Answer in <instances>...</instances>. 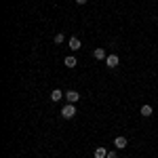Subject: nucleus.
<instances>
[{
  "mask_svg": "<svg viewBox=\"0 0 158 158\" xmlns=\"http://www.w3.org/2000/svg\"><path fill=\"white\" fill-rule=\"evenodd\" d=\"M68 44H70V49H72V51H80V40H78L76 36L70 38V42H68Z\"/></svg>",
  "mask_w": 158,
  "mask_h": 158,
  "instance_id": "obj_5",
  "label": "nucleus"
},
{
  "mask_svg": "<svg viewBox=\"0 0 158 158\" xmlns=\"http://www.w3.org/2000/svg\"><path fill=\"white\" fill-rule=\"evenodd\" d=\"M108 158H116V152H108Z\"/></svg>",
  "mask_w": 158,
  "mask_h": 158,
  "instance_id": "obj_12",
  "label": "nucleus"
},
{
  "mask_svg": "<svg viewBox=\"0 0 158 158\" xmlns=\"http://www.w3.org/2000/svg\"><path fill=\"white\" fill-rule=\"evenodd\" d=\"M61 97H63V93H61L59 89H55V91L51 93V101H61Z\"/></svg>",
  "mask_w": 158,
  "mask_h": 158,
  "instance_id": "obj_8",
  "label": "nucleus"
},
{
  "mask_svg": "<svg viewBox=\"0 0 158 158\" xmlns=\"http://www.w3.org/2000/svg\"><path fill=\"white\" fill-rule=\"evenodd\" d=\"M61 116L63 118H74L76 116V103H68V106H63V110H61Z\"/></svg>",
  "mask_w": 158,
  "mask_h": 158,
  "instance_id": "obj_1",
  "label": "nucleus"
},
{
  "mask_svg": "<svg viewBox=\"0 0 158 158\" xmlns=\"http://www.w3.org/2000/svg\"><path fill=\"white\" fill-rule=\"evenodd\" d=\"M55 42L61 44V42H63V34H57V36H55Z\"/></svg>",
  "mask_w": 158,
  "mask_h": 158,
  "instance_id": "obj_11",
  "label": "nucleus"
},
{
  "mask_svg": "<svg viewBox=\"0 0 158 158\" xmlns=\"http://www.w3.org/2000/svg\"><path fill=\"white\" fill-rule=\"evenodd\" d=\"M141 116H152V106H141Z\"/></svg>",
  "mask_w": 158,
  "mask_h": 158,
  "instance_id": "obj_10",
  "label": "nucleus"
},
{
  "mask_svg": "<svg viewBox=\"0 0 158 158\" xmlns=\"http://www.w3.org/2000/svg\"><path fill=\"white\" fill-rule=\"evenodd\" d=\"M93 156L95 158H108V150H106V148H97V150L93 152Z\"/></svg>",
  "mask_w": 158,
  "mask_h": 158,
  "instance_id": "obj_6",
  "label": "nucleus"
},
{
  "mask_svg": "<svg viewBox=\"0 0 158 158\" xmlns=\"http://www.w3.org/2000/svg\"><path fill=\"white\" fill-rule=\"evenodd\" d=\"M93 57L99 61V59H106L108 55H106V51H103V49H95V51H93Z\"/></svg>",
  "mask_w": 158,
  "mask_h": 158,
  "instance_id": "obj_7",
  "label": "nucleus"
},
{
  "mask_svg": "<svg viewBox=\"0 0 158 158\" xmlns=\"http://www.w3.org/2000/svg\"><path fill=\"white\" fill-rule=\"evenodd\" d=\"M65 99H68L70 103H78V101H80V95H78V91H68V93H65Z\"/></svg>",
  "mask_w": 158,
  "mask_h": 158,
  "instance_id": "obj_3",
  "label": "nucleus"
},
{
  "mask_svg": "<svg viewBox=\"0 0 158 158\" xmlns=\"http://www.w3.org/2000/svg\"><path fill=\"white\" fill-rule=\"evenodd\" d=\"M86 0H76V4H85Z\"/></svg>",
  "mask_w": 158,
  "mask_h": 158,
  "instance_id": "obj_13",
  "label": "nucleus"
},
{
  "mask_svg": "<svg viewBox=\"0 0 158 158\" xmlns=\"http://www.w3.org/2000/svg\"><path fill=\"white\" fill-rule=\"evenodd\" d=\"M127 143H129L127 137H116V141H114V146H116V148H127Z\"/></svg>",
  "mask_w": 158,
  "mask_h": 158,
  "instance_id": "obj_9",
  "label": "nucleus"
},
{
  "mask_svg": "<svg viewBox=\"0 0 158 158\" xmlns=\"http://www.w3.org/2000/svg\"><path fill=\"white\" fill-rule=\"evenodd\" d=\"M118 63H120L118 55H108V57H106V65H108V68H116Z\"/></svg>",
  "mask_w": 158,
  "mask_h": 158,
  "instance_id": "obj_2",
  "label": "nucleus"
},
{
  "mask_svg": "<svg viewBox=\"0 0 158 158\" xmlns=\"http://www.w3.org/2000/svg\"><path fill=\"white\" fill-rule=\"evenodd\" d=\"M63 63H65V68H76V63H78V61H76L74 55H68V57L63 59Z\"/></svg>",
  "mask_w": 158,
  "mask_h": 158,
  "instance_id": "obj_4",
  "label": "nucleus"
}]
</instances>
